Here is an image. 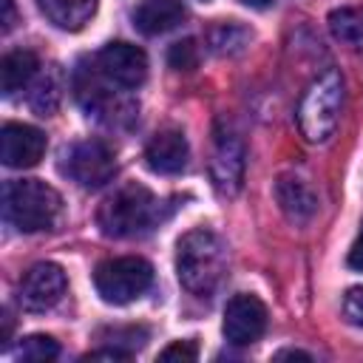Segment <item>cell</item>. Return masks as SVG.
Listing matches in <instances>:
<instances>
[{
  "label": "cell",
  "mask_w": 363,
  "mask_h": 363,
  "mask_svg": "<svg viewBox=\"0 0 363 363\" xmlns=\"http://www.w3.org/2000/svg\"><path fill=\"white\" fill-rule=\"evenodd\" d=\"M227 269V250L221 238L204 227L184 233L176 244V272L187 292L210 295Z\"/></svg>",
  "instance_id": "1"
},
{
  "label": "cell",
  "mask_w": 363,
  "mask_h": 363,
  "mask_svg": "<svg viewBox=\"0 0 363 363\" xmlns=\"http://www.w3.org/2000/svg\"><path fill=\"white\" fill-rule=\"evenodd\" d=\"M162 201L142 184H125L99 204L96 224L111 238L142 235L162 221Z\"/></svg>",
  "instance_id": "2"
},
{
  "label": "cell",
  "mask_w": 363,
  "mask_h": 363,
  "mask_svg": "<svg viewBox=\"0 0 363 363\" xmlns=\"http://www.w3.org/2000/svg\"><path fill=\"white\" fill-rule=\"evenodd\" d=\"M60 207V193L40 179H20L3 187V216L20 233H40L54 227Z\"/></svg>",
  "instance_id": "3"
},
{
  "label": "cell",
  "mask_w": 363,
  "mask_h": 363,
  "mask_svg": "<svg viewBox=\"0 0 363 363\" xmlns=\"http://www.w3.org/2000/svg\"><path fill=\"white\" fill-rule=\"evenodd\" d=\"M340 108H343V79L337 71H326L306 88L298 105V128L306 136V142H326L337 128Z\"/></svg>",
  "instance_id": "4"
},
{
  "label": "cell",
  "mask_w": 363,
  "mask_h": 363,
  "mask_svg": "<svg viewBox=\"0 0 363 363\" xmlns=\"http://www.w3.org/2000/svg\"><path fill=\"white\" fill-rule=\"evenodd\" d=\"M153 284V267L139 255L108 258L94 272V286L108 303H130Z\"/></svg>",
  "instance_id": "5"
},
{
  "label": "cell",
  "mask_w": 363,
  "mask_h": 363,
  "mask_svg": "<svg viewBox=\"0 0 363 363\" xmlns=\"http://www.w3.org/2000/svg\"><path fill=\"white\" fill-rule=\"evenodd\" d=\"M62 170L82 187H99V184L111 182V176L116 173V159L105 142L88 139V142H77L65 153Z\"/></svg>",
  "instance_id": "6"
},
{
  "label": "cell",
  "mask_w": 363,
  "mask_h": 363,
  "mask_svg": "<svg viewBox=\"0 0 363 363\" xmlns=\"http://www.w3.org/2000/svg\"><path fill=\"white\" fill-rule=\"evenodd\" d=\"M224 337L233 346H250L255 343L267 329V306L247 292H238L224 306Z\"/></svg>",
  "instance_id": "7"
},
{
  "label": "cell",
  "mask_w": 363,
  "mask_h": 363,
  "mask_svg": "<svg viewBox=\"0 0 363 363\" xmlns=\"http://www.w3.org/2000/svg\"><path fill=\"white\" fill-rule=\"evenodd\" d=\"M210 170H213L216 187L221 193H227V196L238 193L241 179H244V145H241L238 133L224 122L216 125V145H213Z\"/></svg>",
  "instance_id": "8"
},
{
  "label": "cell",
  "mask_w": 363,
  "mask_h": 363,
  "mask_svg": "<svg viewBox=\"0 0 363 363\" xmlns=\"http://www.w3.org/2000/svg\"><path fill=\"white\" fill-rule=\"evenodd\" d=\"M65 286L68 281L62 267L51 261H40L20 281V303L28 312H45L60 303V298L65 295Z\"/></svg>",
  "instance_id": "9"
},
{
  "label": "cell",
  "mask_w": 363,
  "mask_h": 363,
  "mask_svg": "<svg viewBox=\"0 0 363 363\" xmlns=\"http://www.w3.org/2000/svg\"><path fill=\"white\" fill-rule=\"evenodd\" d=\"M96 68L108 82H116L122 88H139L147 77V57L139 45L108 43L96 54Z\"/></svg>",
  "instance_id": "10"
},
{
  "label": "cell",
  "mask_w": 363,
  "mask_h": 363,
  "mask_svg": "<svg viewBox=\"0 0 363 363\" xmlns=\"http://www.w3.org/2000/svg\"><path fill=\"white\" fill-rule=\"evenodd\" d=\"M45 153V133L34 125L6 122L0 130V159L6 167H34Z\"/></svg>",
  "instance_id": "11"
},
{
  "label": "cell",
  "mask_w": 363,
  "mask_h": 363,
  "mask_svg": "<svg viewBox=\"0 0 363 363\" xmlns=\"http://www.w3.org/2000/svg\"><path fill=\"white\" fill-rule=\"evenodd\" d=\"M187 159H190V147L182 130H162L145 147V164L162 176L182 173L187 167Z\"/></svg>",
  "instance_id": "12"
},
{
  "label": "cell",
  "mask_w": 363,
  "mask_h": 363,
  "mask_svg": "<svg viewBox=\"0 0 363 363\" xmlns=\"http://www.w3.org/2000/svg\"><path fill=\"white\" fill-rule=\"evenodd\" d=\"M275 199L284 210V216L292 221V224H306L315 218L318 213V196L315 190L309 187L306 179L295 176V173H286L278 179L275 184Z\"/></svg>",
  "instance_id": "13"
},
{
  "label": "cell",
  "mask_w": 363,
  "mask_h": 363,
  "mask_svg": "<svg viewBox=\"0 0 363 363\" xmlns=\"http://www.w3.org/2000/svg\"><path fill=\"white\" fill-rule=\"evenodd\" d=\"M182 20H184L182 0H139V6L133 9V26L147 37L176 28Z\"/></svg>",
  "instance_id": "14"
},
{
  "label": "cell",
  "mask_w": 363,
  "mask_h": 363,
  "mask_svg": "<svg viewBox=\"0 0 363 363\" xmlns=\"http://www.w3.org/2000/svg\"><path fill=\"white\" fill-rule=\"evenodd\" d=\"M99 0H37L40 11L45 14L48 23H54L62 31H77L82 28L94 11H96Z\"/></svg>",
  "instance_id": "15"
},
{
  "label": "cell",
  "mask_w": 363,
  "mask_h": 363,
  "mask_svg": "<svg viewBox=\"0 0 363 363\" xmlns=\"http://www.w3.org/2000/svg\"><path fill=\"white\" fill-rule=\"evenodd\" d=\"M40 71V60L34 51L28 48H17V51H9L3 60H0V88L3 94H14L20 88H26Z\"/></svg>",
  "instance_id": "16"
},
{
  "label": "cell",
  "mask_w": 363,
  "mask_h": 363,
  "mask_svg": "<svg viewBox=\"0 0 363 363\" xmlns=\"http://www.w3.org/2000/svg\"><path fill=\"white\" fill-rule=\"evenodd\" d=\"M329 31L335 34V40L352 48H363V6L335 9L329 14Z\"/></svg>",
  "instance_id": "17"
},
{
  "label": "cell",
  "mask_w": 363,
  "mask_h": 363,
  "mask_svg": "<svg viewBox=\"0 0 363 363\" xmlns=\"http://www.w3.org/2000/svg\"><path fill=\"white\" fill-rule=\"evenodd\" d=\"M250 37L252 34L244 26H238V23H218L210 31V48L216 54H238V51H244Z\"/></svg>",
  "instance_id": "18"
},
{
  "label": "cell",
  "mask_w": 363,
  "mask_h": 363,
  "mask_svg": "<svg viewBox=\"0 0 363 363\" xmlns=\"http://www.w3.org/2000/svg\"><path fill=\"white\" fill-rule=\"evenodd\" d=\"M57 354H60V343L51 335H28L20 343V360L43 363V360H54Z\"/></svg>",
  "instance_id": "19"
},
{
  "label": "cell",
  "mask_w": 363,
  "mask_h": 363,
  "mask_svg": "<svg viewBox=\"0 0 363 363\" xmlns=\"http://www.w3.org/2000/svg\"><path fill=\"white\" fill-rule=\"evenodd\" d=\"M167 62L176 71H193L199 65V45H196V40L187 37V40L173 43L170 51H167Z\"/></svg>",
  "instance_id": "20"
},
{
  "label": "cell",
  "mask_w": 363,
  "mask_h": 363,
  "mask_svg": "<svg viewBox=\"0 0 363 363\" xmlns=\"http://www.w3.org/2000/svg\"><path fill=\"white\" fill-rule=\"evenodd\" d=\"M343 318L363 329V286H349L343 295Z\"/></svg>",
  "instance_id": "21"
},
{
  "label": "cell",
  "mask_w": 363,
  "mask_h": 363,
  "mask_svg": "<svg viewBox=\"0 0 363 363\" xmlns=\"http://www.w3.org/2000/svg\"><path fill=\"white\" fill-rule=\"evenodd\" d=\"M199 357V349L193 340H173L159 352V360H179V363H193Z\"/></svg>",
  "instance_id": "22"
},
{
  "label": "cell",
  "mask_w": 363,
  "mask_h": 363,
  "mask_svg": "<svg viewBox=\"0 0 363 363\" xmlns=\"http://www.w3.org/2000/svg\"><path fill=\"white\" fill-rule=\"evenodd\" d=\"M128 357H130L128 349L113 346V349H96V352H88L82 360H128Z\"/></svg>",
  "instance_id": "23"
},
{
  "label": "cell",
  "mask_w": 363,
  "mask_h": 363,
  "mask_svg": "<svg viewBox=\"0 0 363 363\" xmlns=\"http://www.w3.org/2000/svg\"><path fill=\"white\" fill-rule=\"evenodd\" d=\"M349 267L357 269V272H363V221H360L357 238H354V244H352V250H349Z\"/></svg>",
  "instance_id": "24"
},
{
  "label": "cell",
  "mask_w": 363,
  "mask_h": 363,
  "mask_svg": "<svg viewBox=\"0 0 363 363\" xmlns=\"http://www.w3.org/2000/svg\"><path fill=\"white\" fill-rule=\"evenodd\" d=\"M0 9H3V17H0L3 31H9L11 23H14V3H11V0H0Z\"/></svg>",
  "instance_id": "25"
},
{
  "label": "cell",
  "mask_w": 363,
  "mask_h": 363,
  "mask_svg": "<svg viewBox=\"0 0 363 363\" xmlns=\"http://www.w3.org/2000/svg\"><path fill=\"white\" fill-rule=\"evenodd\" d=\"M275 360H312V354L298 352V349H281V352L275 354Z\"/></svg>",
  "instance_id": "26"
},
{
  "label": "cell",
  "mask_w": 363,
  "mask_h": 363,
  "mask_svg": "<svg viewBox=\"0 0 363 363\" xmlns=\"http://www.w3.org/2000/svg\"><path fill=\"white\" fill-rule=\"evenodd\" d=\"M244 6H250V9H267L272 0H241Z\"/></svg>",
  "instance_id": "27"
}]
</instances>
